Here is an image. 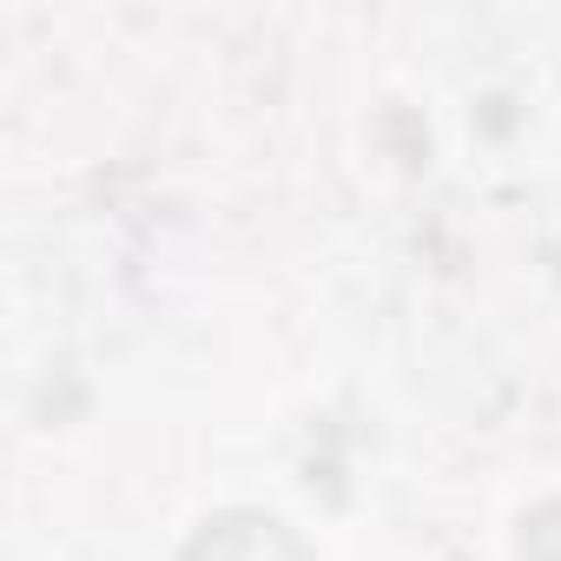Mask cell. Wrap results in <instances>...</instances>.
Listing matches in <instances>:
<instances>
[{
  "mask_svg": "<svg viewBox=\"0 0 561 561\" xmlns=\"http://www.w3.org/2000/svg\"><path fill=\"white\" fill-rule=\"evenodd\" d=\"M185 561H311V554L285 522H271V515H218L185 548Z\"/></svg>",
  "mask_w": 561,
  "mask_h": 561,
  "instance_id": "6da1fadb",
  "label": "cell"
}]
</instances>
